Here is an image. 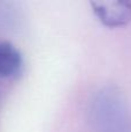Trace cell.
Returning a JSON list of instances; mask_svg holds the SVG:
<instances>
[{
    "label": "cell",
    "mask_w": 131,
    "mask_h": 132,
    "mask_svg": "<svg viewBox=\"0 0 131 132\" xmlns=\"http://www.w3.org/2000/svg\"><path fill=\"white\" fill-rule=\"evenodd\" d=\"M89 5L97 20L108 28L125 27L131 22V1L129 0L91 1Z\"/></svg>",
    "instance_id": "cell-1"
},
{
    "label": "cell",
    "mask_w": 131,
    "mask_h": 132,
    "mask_svg": "<svg viewBox=\"0 0 131 132\" xmlns=\"http://www.w3.org/2000/svg\"><path fill=\"white\" fill-rule=\"evenodd\" d=\"M24 63L20 50L8 41H0V78L15 79L23 72Z\"/></svg>",
    "instance_id": "cell-2"
}]
</instances>
